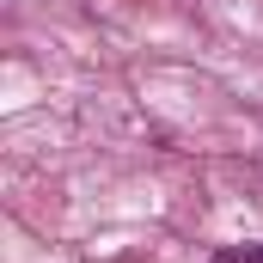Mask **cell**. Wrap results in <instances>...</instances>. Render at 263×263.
I'll use <instances>...</instances> for the list:
<instances>
[{"label": "cell", "instance_id": "6da1fadb", "mask_svg": "<svg viewBox=\"0 0 263 263\" xmlns=\"http://www.w3.org/2000/svg\"><path fill=\"white\" fill-rule=\"evenodd\" d=\"M214 263H263V245H227Z\"/></svg>", "mask_w": 263, "mask_h": 263}]
</instances>
